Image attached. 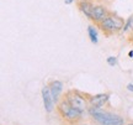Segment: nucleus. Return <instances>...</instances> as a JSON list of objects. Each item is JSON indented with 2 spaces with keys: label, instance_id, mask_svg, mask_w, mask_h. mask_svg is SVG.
Returning a JSON list of instances; mask_svg holds the SVG:
<instances>
[{
  "label": "nucleus",
  "instance_id": "f257e3e1",
  "mask_svg": "<svg viewBox=\"0 0 133 125\" xmlns=\"http://www.w3.org/2000/svg\"><path fill=\"white\" fill-rule=\"evenodd\" d=\"M88 113L97 125H124L123 118L116 113H112V111L89 106Z\"/></svg>",
  "mask_w": 133,
  "mask_h": 125
},
{
  "label": "nucleus",
  "instance_id": "f03ea898",
  "mask_svg": "<svg viewBox=\"0 0 133 125\" xmlns=\"http://www.w3.org/2000/svg\"><path fill=\"white\" fill-rule=\"evenodd\" d=\"M57 111L64 120L70 123V124H76L83 118V113L75 109V108H73L70 105V103L66 100L64 97L57 104Z\"/></svg>",
  "mask_w": 133,
  "mask_h": 125
},
{
  "label": "nucleus",
  "instance_id": "7ed1b4c3",
  "mask_svg": "<svg viewBox=\"0 0 133 125\" xmlns=\"http://www.w3.org/2000/svg\"><path fill=\"white\" fill-rule=\"evenodd\" d=\"M97 26H99L100 30H101L104 34L110 36V35H114L123 29L124 20L122 19L121 16H118V15H115V14H111V13H110L109 16L105 20H102Z\"/></svg>",
  "mask_w": 133,
  "mask_h": 125
},
{
  "label": "nucleus",
  "instance_id": "20e7f679",
  "mask_svg": "<svg viewBox=\"0 0 133 125\" xmlns=\"http://www.w3.org/2000/svg\"><path fill=\"white\" fill-rule=\"evenodd\" d=\"M66 100L70 103V105L73 108L78 109L79 111H81L83 114L88 111L89 109V102H88V97H85L84 94H81L80 92L78 91H68L64 96Z\"/></svg>",
  "mask_w": 133,
  "mask_h": 125
},
{
  "label": "nucleus",
  "instance_id": "39448f33",
  "mask_svg": "<svg viewBox=\"0 0 133 125\" xmlns=\"http://www.w3.org/2000/svg\"><path fill=\"white\" fill-rule=\"evenodd\" d=\"M109 10L106 9L105 5L101 4H95L94 5V9H92V14H91V21L95 25H99L102 20H105L109 16Z\"/></svg>",
  "mask_w": 133,
  "mask_h": 125
},
{
  "label": "nucleus",
  "instance_id": "423d86ee",
  "mask_svg": "<svg viewBox=\"0 0 133 125\" xmlns=\"http://www.w3.org/2000/svg\"><path fill=\"white\" fill-rule=\"evenodd\" d=\"M109 99H110V96L107 93H100V94H95V96H88L89 105L94 106V108H100V109H102L107 104Z\"/></svg>",
  "mask_w": 133,
  "mask_h": 125
},
{
  "label": "nucleus",
  "instance_id": "0eeeda50",
  "mask_svg": "<svg viewBox=\"0 0 133 125\" xmlns=\"http://www.w3.org/2000/svg\"><path fill=\"white\" fill-rule=\"evenodd\" d=\"M42 99H43V105H44V110L47 113H52L54 110V104L56 102L53 99V96L51 93L49 86H44L42 88Z\"/></svg>",
  "mask_w": 133,
  "mask_h": 125
},
{
  "label": "nucleus",
  "instance_id": "6e6552de",
  "mask_svg": "<svg viewBox=\"0 0 133 125\" xmlns=\"http://www.w3.org/2000/svg\"><path fill=\"white\" fill-rule=\"evenodd\" d=\"M48 86H49V89H51V93H52L53 99L56 102V104H58L61 94H62V92H63V83L61 81H52Z\"/></svg>",
  "mask_w": 133,
  "mask_h": 125
},
{
  "label": "nucleus",
  "instance_id": "1a4fd4ad",
  "mask_svg": "<svg viewBox=\"0 0 133 125\" xmlns=\"http://www.w3.org/2000/svg\"><path fill=\"white\" fill-rule=\"evenodd\" d=\"M94 5L91 1H78V8L83 14L85 15V17L90 20L91 19V14H92V9H94Z\"/></svg>",
  "mask_w": 133,
  "mask_h": 125
},
{
  "label": "nucleus",
  "instance_id": "9d476101",
  "mask_svg": "<svg viewBox=\"0 0 133 125\" xmlns=\"http://www.w3.org/2000/svg\"><path fill=\"white\" fill-rule=\"evenodd\" d=\"M88 35H89L90 41L92 43H97V42H99V39H97V31H96L95 26L90 25V26L88 27Z\"/></svg>",
  "mask_w": 133,
  "mask_h": 125
},
{
  "label": "nucleus",
  "instance_id": "9b49d317",
  "mask_svg": "<svg viewBox=\"0 0 133 125\" xmlns=\"http://www.w3.org/2000/svg\"><path fill=\"white\" fill-rule=\"evenodd\" d=\"M106 62H107V64H109V66L115 67V66L117 64V58L115 57V56H109V57H107V59H106Z\"/></svg>",
  "mask_w": 133,
  "mask_h": 125
},
{
  "label": "nucleus",
  "instance_id": "f8f14e48",
  "mask_svg": "<svg viewBox=\"0 0 133 125\" xmlns=\"http://www.w3.org/2000/svg\"><path fill=\"white\" fill-rule=\"evenodd\" d=\"M128 21H129V31L133 34V16L128 17Z\"/></svg>",
  "mask_w": 133,
  "mask_h": 125
},
{
  "label": "nucleus",
  "instance_id": "ddd939ff",
  "mask_svg": "<svg viewBox=\"0 0 133 125\" xmlns=\"http://www.w3.org/2000/svg\"><path fill=\"white\" fill-rule=\"evenodd\" d=\"M126 88H127V91L128 92H133V83H128Z\"/></svg>",
  "mask_w": 133,
  "mask_h": 125
},
{
  "label": "nucleus",
  "instance_id": "4468645a",
  "mask_svg": "<svg viewBox=\"0 0 133 125\" xmlns=\"http://www.w3.org/2000/svg\"><path fill=\"white\" fill-rule=\"evenodd\" d=\"M73 1H74V0H64V4L70 5V4H73Z\"/></svg>",
  "mask_w": 133,
  "mask_h": 125
},
{
  "label": "nucleus",
  "instance_id": "2eb2a0df",
  "mask_svg": "<svg viewBox=\"0 0 133 125\" xmlns=\"http://www.w3.org/2000/svg\"><path fill=\"white\" fill-rule=\"evenodd\" d=\"M128 56L131 58H133V51H129V52H128Z\"/></svg>",
  "mask_w": 133,
  "mask_h": 125
},
{
  "label": "nucleus",
  "instance_id": "dca6fc26",
  "mask_svg": "<svg viewBox=\"0 0 133 125\" xmlns=\"http://www.w3.org/2000/svg\"><path fill=\"white\" fill-rule=\"evenodd\" d=\"M78 1H90V0H78Z\"/></svg>",
  "mask_w": 133,
  "mask_h": 125
},
{
  "label": "nucleus",
  "instance_id": "f3484780",
  "mask_svg": "<svg viewBox=\"0 0 133 125\" xmlns=\"http://www.w3.org/2000/svg\"><path fill=\"white\" fill-rule=\"evenodd\" d=\"M126 125H133V123H128V124H126Z\"/></svg>",
  "mask_w": 133,
  "mask_h": 125
}]
</instances>
